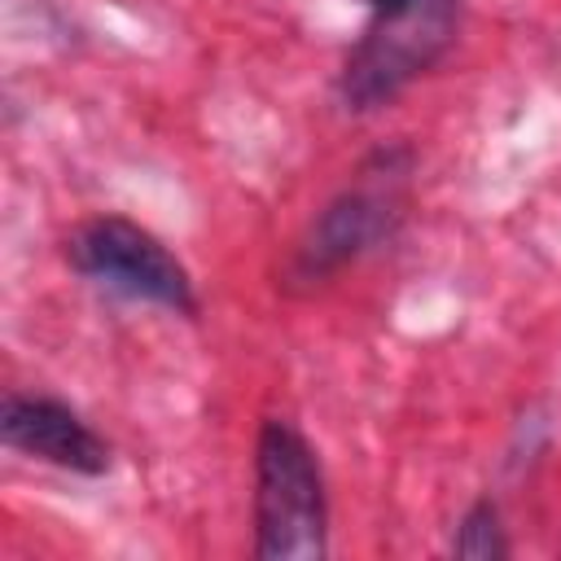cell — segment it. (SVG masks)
<instances>
[{
  "instance_id": "cell-1",
  "label": "cell",
  "mask_w": 561,
  "mask_h": 561,
  "mask_svg": "<svg viewBox=\"0 0 561 561\" xmlns=\"http://www.w3.org/2000/svg\"><path fill=\"white\" fill-rule=\"evenodd\" d=\"M412 175H416V149L408 140L373 149L351 171V180L307 219V228L298 232L285 259L280 285L289 294H311L316 285L333 280L342 267L390 245L412 206Z\"/></svg>"
},
{
  "instance_id": "cell-4",
  "label": "cell",
  "mask_w": 561,
  "mask_h": 561,
  "mask_svg": "<svg viewBox=\"0 0 561 561\" xmlns=\"http://www.w3.org/2000/svg\"><path fill=\"white\" fill-rule=\"evenodd\" d=\"M66 263L114 298L149 302L188 320L202 311L193 272L180 263V254L127 215H88L75 224L66 232Z\"/></svg>"
},
{
  "instance_id": "cell-7",
  "label": "cell",
  "mask_w": 561,
  "mask_h": 561,
  "mask_svg": "<svg viewBox=\"0 0 561 561\" xmlns=\"http://www.w3.org/2000/svg\"><path fill=\"white\" fill-rule=\"evenodd\" d=\"M364 4H368V9H373V4H381V0H364Z\"/></svg>"
},
{
  "instance_id": "cell-5",
  "label": "cell",
  "mask_w": 561,
  "mask_h": 561,
  "mask_svg": "<svg viewBox=\"0 0 561 561\" xmlns=\"http://www.w3.org/2000/svg\"><path fill=\"white\" fill-rule=\"evenodd\" d=\"M0 438L4 447L79 478H101L114 465L110 438L57 394L9 390L0 399Z\"/></svg>"
},
{
  "instance_id": "cell-2",
  "label": "cell",
  "mask_w": 561,
  "mask_h": 561,
  "mask_svg": "<svg viewBox=\"0 0 561 561\" xmlns=\"http://www.w3.org/2000/svg\"><path fill=\"white\" fill-rule=\"evenodd\" d=\"M460 0H381L337 70V101L351 114H377L425 79L460 35Z\"/></svg>"
},
{
  "instance_id": "cell-6",
  "label": "cell",
  "mask_w": 561,
  "mask_h": 561,
  "mask_svg": "<svg viewBox=\"0 0 561 561\" xmlns=\"http://www.w3.org/2000/svg\"><path fill=\"white\" fill-rule=\"evenodd\" d=\"M451 552L469 557V561H504V557H513V539H508L504 513H500V504L491 495H478L460 513L456 535H451Z\"/></svg>"
},
{
  "instance_id": "cell-3",
  "label": "cell",
  "mask_w": 561,
  "mask_h": 561,
  "mask_svg": "<svg viewBox=\"0 0 561 561\" xmlns=\"http://www.w3.org/2000/svg\"><path fill=\"white\" fill-rule=\"evenodd\" d=\"M254 557L324 561L329 557V482L320 451L289 416H263L254 438Z\"/></svg>"
}]
</instances>
